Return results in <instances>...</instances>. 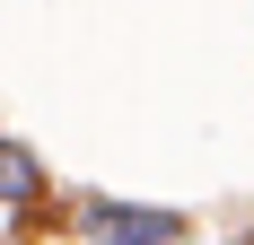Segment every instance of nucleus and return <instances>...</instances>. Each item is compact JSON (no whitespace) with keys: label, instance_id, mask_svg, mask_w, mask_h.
<instances>
[{"label":"nucleus","instance_id":"nucleus-2","mask_svg":"<svg viewBox=\"0 0 254 245\" xmlns=\"http://www.w3.org/2000/svg\"><path fill=\"white\" fill-rule=\"evenodd\" d=\"M18 193H35V149L0 140V201H18Z\"/></svg>","mask_w":254,"mask_h":245},{"label":"nucleus","instance_id":"nucleus-1","mask_svg":"<svg viewBox=\"0 0 254 245\" xmlns=\"http://www.w3.org/2000/svg\"><path fill=\"white\" fill-rule=\"evenodd\" d=\"M88 237L97 245H176V210H149V201H88Z\"/></svg>","mask_w":254,"mask_h":245}]
</instances>
